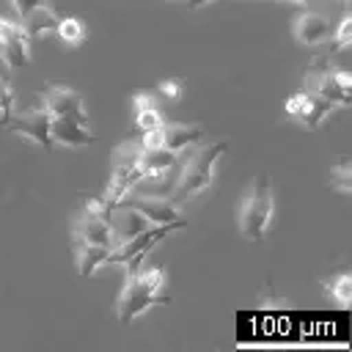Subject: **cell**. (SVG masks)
<instances>
[{
	"instance_id": "cell-25",
	"label": "cell",
	"mask_w": 352,
	"mask_h": 352,
	"mask_svg": "<svg viewBox=\"0 0 352 352\" xmlns=\"http://www.w3.org/2000/svg\"><path fill=\"white\" fill-rule=\"evenodd\" d=\"M11 3V8L16 11V16L19 19H25L28 14H33L36 8H44V6H50L47 0H8Z\"/></svg>"
},
{
	"instance_id": "cell-14",
	"label": "cell",
	"mask_w": 352,
	"mask_h": 352,
	"mask_svg": "<svg viewBox=\"0 0 352 352\" xmlns=\"http://www.w3.org/2000/svg\"><path fill=\"white\" fill-rule=\"evenodd\" d=\"M113 220H110V228H113V245L124 242V239H132L138 236L140 231H146L151 223L138 212V209H129V206H113Z\"/></svg>"
},
{
	"instance_id": "cell-18",
	"label": "cell",
	"mask_w": 352,
	"mask_h": 352,
	"mask_svg": "<svg viewBox=\"0 0 352 352\" xmlns=\"http://www.w3.org/2000/svg\"><path fill=\"white\" fill-rule=\"evenodd\" d=\"M58 19H60V16H58L50 6H44V8H36L33 14H28V16L22 19V25H25V30H28L30 38H33V36H41V33H55Z\"/></svg>"
},
{
	"instance_id": "cell-12",
	"label": "cell",
	"mask_w": 352,
	"mask_h": 352,
	"mask_svg": "<svg viewBox=\"0 0 352 352\" xmlns=\"http://www.w3.org/2000/svg\"><path fill=\"white\" fill-rule=\"evenodd\" d=\"M72 236H74V239H80V242H91V245L113 248V228H110V217L91 214V212H85V209H82V212L74 217Z\"/></svg>"
},
{
	"instance_id": "cell-17",
	"label": "cell",
	"mask_w": 352,
	"mask_h": 352,
	"mask_svg": "<svg viewBox=\"0 0 352 352\" xmlns=\"http://www.w3.org/2000/svg\"><path fill=\"white\" fill-rule=\"evenodd\" d=\"M132 110H135V126H138L140 132L165 124L162 110H160V104H157V99H154L151 94H135V99H132Z\"/></svg>"
},
{
	"instance_id": "cell-19",
	"label": "cell",
	"mask_w": 352,
	"mask_h": 352,
	"mask_svg": "<svg viewBox=\"0 0 352 352\" xmlns=\"http://www.w3.org/2000/svg\"><path fill=\"white\" fill-rule=\"evenodd\" d=\"M176 151H168V148H143L140 151V168L143 173L148 170H165V168H173L176 165Z\"/></svg>"
},
{
	"instance_id": "cell-22",
	"label": "cell",
	"mask_w": 352,
	"mask_h": 352,
	"mask_svg": "<svg viewBox=\"0 0 352 352\" xmlns=\"http://www.w3.org/2000/svg\"><path fill=\"white\" fill-rule=\"evenodd\" d=\"M333 47H330V55H336V52H344L349 44H352V16L349 14H344L341 16V22H338V28H333Z\"/></svg>"
},
{
	"instance_id": "cell-11",
	"label": "cell",
	"mask_w": 352,
	"mask_h": 352,
	"mask_svg": "<svg viewBox=\"0 0 352 352\" xmlns=\"http://www.w3.org/2000/svg\"><path fill=\"white\" fill-rule=\"evenodd\" d=\"M292 33L300 44L305 47H314V44H322L333 36V22L324 16V14H316V11H302L292 19Z\"/></svg>"
},
{
	"instance_id": "cell-3",
	"label": "cell",
	"mask_w": 352,
	"mask_h": 352,
	"mask_svg": "<svg viewBox=\"0 0 352 352\" xmlns=\"http://www.w3.org/2000/svg\"><path fill=\"white\" fill-rule=\"evenodd\" d=\"M140 140H126L116 148L113 154V170H110V182H107V190L102 195V201L113 209L126 192L135 190V184L140 182L143 176V168H140Z\"/></svg>"
},
{
	"instance_id": "cell-2",
	"label": "cell",
	"mask_w": 352,
	"mask_h": 352,
	"mask_svg": "<svg viewBox=\"0 0 352 352\" xmlns=\"http://www.w3.org/2000/svg\"><path fill=\"white\" fill-rule=\"evenodd\" d=\"M272 212H275L272 182H270L267 173H256V179L250 184V192L239 206V231H242V236H248L253 242L264 239V234L270 228V220H272Z\"/></svg>"
},
{
	"instance_id": "cell-27",
	"label": "cell",
	"mask_w": 352,
	"mask_h": 352,
	"mask_svg": "<svg viewBox=\"0 0 352 352\" xmlns=\"http://www.w3.org/2000/svg\"><path fill=\"white\" fill-rule=\"evenodd\" d=\"M206 3H209V0H187L190 8H201V6H206Z\"/></svg>"
},
{
	"instance_id": "cell-7",
	"label": "cell",
	"mask_w": 352,
	"mask_h": 352,
	"mask_svg": "<svg viewBox=\"0 0 352 352\" xmlns=\"http://www.w3.org/2000/svg\"><path fill=\"white\" fill-rule=\"evenodd\" d=\"M116 206H129V209H138L151 226H162V223H179L182 214H179V206L162 195H143V192H126Z\"/></svg>"
},
{
	"instance_id": "cell-10",
	"label": "cell",
	"mask_w": 352,
	"mask_h": 352,
	"mask_svg": "<svg viewBox=\"0 0 352 352\" xmlns=\"http://www.w3.org/2000/svg\"><path fill=\"white\" fill-rule=\"evenodd\" d=\"M0 58L11 69H19L30 60V33L25 30L22 22L6 19L3 33H0Z\"/></svg>"
},
{
	"instance_id": "cell-8",
	"label": "cell",
	"mask_w": 352,
	"mask_h": 352,
	"mask_svg": "<svg viewBox=\"0 0 352 352\" xmlns=\"http://www.w3.org/2000/svg\"><path fill=\"white\" fill-rule=\"evenodd\" d=\"M8 132L19 135V138H28L30 143L36 146H44V148H52V116L41 107V110H30V113H22V116H11V121L6 124Z\"/></svg>"
},
{
	"instance_id": "cell-29",
	"label": "cell",
	"mask_w": 352,
	"mask_h": 352,
	"mask_svg": "<svg viewBox=\"0 0 352 352\" xmlns=\"http://www.w3.org/2000/svg\"><path fill=\"white\" fill-rule=\"evenodd\" d=\"M294 3H308V0H294Z\"/></svg>"
},
{
	"instance_id": "cell-23",
	"label": "cell",
	"mask_w": 352,
	"mask_h": 352,
	"mask_svg": "<svg viewBox=\"0 0 352 352\" xmlns=\"http://www.w3.org/2000/svg\"><path fill=\"white\" fill-rule=\"evenodd\" d=\"M330 187H336L341 192H352V165H349V160H341L330 170Z\"/></svg>"
},
{
	"instance_id": "cell-15",
	"label": "cell",
	"mask_w": 352,
	"mask_h": 352,
	"mask_svg": "<svg viewBox=\"0 0 352 352\" xmlns=\"http://www.w3.org/2000/svg\"><path fill=\"white\" fill-rule=\"evenodd\" d=\"M204 138V129L198 124H176V121H165L162 124V148L168 151H184L192 143H198Z\"/></svg>"
},
{
	"instance_id": "cell-5",
	"label": "cell",
	"mask_w": 352,
	"mask_h": 352,
	"mask_svg": "<svg viewBox=\"0 0 352 352\" xmlns=\"http://www.w3.org/2000/svg\"><path fill=\"white\" fill-rule=\"evenodd\" d=\"M305 88L324 96L327 102H333L336 107L349 104V91H352V77L341 69L330 66V55L316 58L305 74Z\"/></svg>"
},
{
	"instance_id": "cell-9",
	"label": "cell",
	"mask_w": 352,
	"mask_h": 352,
	"mask_svg": "<svg viewBox=\"0 0 352 352\" xmlns=\"http://www.w3.org/2000/svg\"><path fill=\"white\" fill-rule=\"evenodd\" d=\"M44 110L52 118H77V121L88 124L82 94H77L74 88H66V85H47L44 88Z\"/></svg>"
},
{
	"instance_id": "cell-26",
	"label": "cell",
	"mask_w": 352,
	"mask_h": 352,
	"mask_svg": "<svg viewBox=\"0 0 352 352\" xmlns=\"http://www.w3.org/2000/svg\"><path fill=\"white\" fill-rule=\"evenodd\" d=\"M182 88H184L182 80H162V82H160V94H162L165 99H170V102H179V99H182Z\"/></svg>"
},
{
	"instance_id": "cell-20",
	"label": "cell",
	"mask_w": 352,
	"mask_h": 352,
	"mask_svg": "<svg viewBox=\"0 0 352 352\" xmlns=\"http://www.w3.org/2000/svg\"><path fill=\"white\" fill-rule=\"evenodd\" d=\"M324 292L341 305V308H346L349 305V300H352V275H346V272H341V275H336L333 280H327L324 283Z\"/></svg>"
},
{
	"instance_id": "cell-1",
	"label": "cell",
	"mask_w": 352,
	"mask_h": 352,
	"mask_svg": "<svg viewBox=\"0 0 352 352\" xmlns=\"http://www.w3.org/2000/svg\"><path fill=\"white\" fill-rule=\"evenodd\" d=\"M168 272L162 267H140L138 272H126V283L116 300V314L121 324H132V319L143 316L154 305H168L165 294Z\"/></svg>"
},
{
	"instance_id": "cell-16",
	"label": "cell",
	"mask_w": 352,
	"mask_h": 352,
	"mask_svg": "<svg viewBox=\"0 0 352 352\" xmlns=\"http://www.w3.org/2000/svg\"><path fill=\"white\" fill-rule=\"evenodd\" d=\"M74 253H77V270H80V275H82V278H91L99 267H104V264H107L110 248L74 239Z\"/></svg>"
},
{
	"instance_id": "cell-13",
	"label": "cell",
	"mask_w": 352,
	"mask_h": 352,
	"mask_svg": "<svg viewBox=\"0 0 352 352\" xmlns=\"http://www.w3.org/2000/svg\"><path fill=\"white\" fill-rule=\"evenodd\" d=\"M52 143L69 146V148H80L85 143H94L96 135L88 129V124L77 121V118H52Z\"/></svg>"
},
{
	"instance_id": "cell-21",
	"label": "cell",
	"mask_w": 352,
	"mask_h": 352,
	"mask_svg": "<svg viewBox=\"0 0 352 352\" xmlns=\"http://www.w3.org/2000/svg\"><path fill=\"white\" fill-rule=\"evenodd\" d=\"M55 33H58L66 44H80V41L85 38V25H82V19H77V16H60Z\"/></svg>"
},
{
	"instance_id": "cell-28",
	"label": "cell",
	"mask_w": 352,
	"mask_h": 352,
	"mask_svg": "<svg viewBox=\"0 0 352 352\" xmlns=\"http://www.w3.org/2000/svg\"><path fill=\"white\" fill-rule=\"evenodd\" d=\"M3 25H6V19H3V16H0V33H3Z\"/></svg>"
},
{
	"instance_id": "cell-6",
	"label": "cell",
	"mask_w": 352,
	"mask_h": 352,
	"mask_svg": "<svg viewBox=\"0 0 352 352\" xmlns=\"http://www.w3.org/2000/svg\"><path fill=\"white\" fill-rule=\"evenodd\" d=\"M333 110H336V104L327 102L324 96L314 94V91H297V94H292V96L286 99V113H289L294 121L305 124L308 129H316Z\"/></svg>"
},
{
	"instance_id": "cell-4",
	"label": "cell",
	"mask_w": 352,
	"mask_h": 352,
	"mask_svg": "<svg viewBox=\"0 0 352 352\" xmlns=\"http://www.w3.org/2000/svg\"><path fill=\"white\" fill-rule=\"evenodd\" d=\"M226 148H228L226 140H214V143L198 148V151L187 160L182 176L176 179V184H173V198H176V201H187V198H192V195L209 190L214 162H217V157H220Z\"/></svg>"
},
{
	"instance_id": "cell-24",
	"label": "cell",
	"mask_w": 352,
	"mask_h": 352,
	"mask_svg": "<svg viewBox=\"0 0 352 352\" xmlns=\"http://www.w3.org/2000/svg\"><path fill=\"white\" fill-rule=\"evenodd\" d=\"M14 116V85L8 77H0V124L6 126Z\"/></svg>"
}]
</instances>
